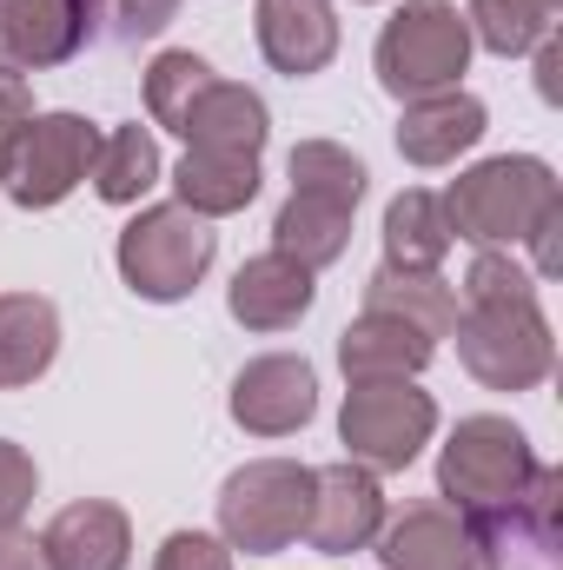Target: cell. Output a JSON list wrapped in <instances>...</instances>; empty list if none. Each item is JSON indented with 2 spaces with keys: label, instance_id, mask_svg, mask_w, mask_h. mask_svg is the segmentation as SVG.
Returning a JSON list of instances; mask_svg holds the SVG:
<instances>
[{
  "label": "cell",
  "instance_id": "obj_1",
  "mask_svg": "<svg viewBox=\"0 0 563 570\" xmlns=\"http://www.w3.org/2000/svg\"><path fill=\"white\" fill-rule=\"evenodd\" d=\"M444 199V219H451V239H471L477 253L484 246H517L551 206H557V173L531 153H504V159H484L471 173L451 179Z\"/></svg>",
  "mask_w": 563,
  "mask_h": 570
},
{
  "label": "cell",
  "instance_id": "obj_2",
  "mask_svg": "<svg viewBox=\"0 0 563 570\" xmlns=\"http://www.w3.org/2000/svg\"><path fill=\"white\" fill-rule=\"evenodd\" d=\"M531 478H537V451H531V438L511 425V419H497V412L457 419L451 444H444V458H437V498H444L451 511H464L471 524L504 518V511L524 498Z\"/></svg>",
  "mask_w": 563,
  "mask_h": 570
},
{
  "label": "cell",
  "instance_id": "obj_3",
  "mask_svg": "<svg viewBox=\"0 0 563 570\" xmlns=\"http://www.w3.org/2000/svg\"><path fill=\"white\" fill-rule=\"evenodd\" d=\"M312 511V464L292 458H253L219 484V538L246 558H279L305 538Z\"/></svg>",
  "mask_w": 563,
  "mask_h": 570
},
{
  "label": "cell",
  "instance_id": "obj_4",
  "mask_svg": "<svg viewBox=\"0 0 563 570\" xmlns=\"http://www.w3.org/2000/svg\"><path fill=\"white\" fill-rule=\"evenodd\" d=\"M457 358L477 385L491 392H531L551 379L557 365V338H551V318L537 312V298H511V305H464L457 325Z\"/></svg>",
  "mask_w": 563,
  "mask_h": 570
},
{
  "label": "cell",
  "instance_id": "obj_5",
  "mask_svg": "<svg viewBox=\"0 0 563 570\" xmlns=\"http://www.w3.org/2000/svg\"><path fill=\"white\" fill-rule=\"evenodd\" d=\"M378 87L392 100H418L457 87V73L471 67V27L451 0H405L385 27H378Z\"/></svg>",
  "mask_w": 563,
  "mask_h": 570
},
{
  "label": "cell",
  "instance_id": "obj_6",
  "mask_svg": "<svg viewBox=\"0 0 563 570\" xmlns=\"http://www.w3.org/2000/svg\"><path fill=\"white\" fill-rule=\"evenodd\" d=\"M213 253H219L213 219H199L192 206L166 199V206H146L140 219L120 233V253L113 259H120V279L134 285L140 298L172 305V298H186L192 285L206 279Z\"/></svg>",
  "mask_w": 563,
  "mask_h": 570
},
{
  "label": "cell",
  "instance_id": "obj_7",
  "mask_svg": "<svg viewBox=\"0 0 563 570\" xmlns=\"http://www.w3.org/2000/svg\"><path fill=\"white\" fill-rule=\"evenodd\" d=\"M431 431H437V405L412 379H365L345 392V412H338V438L365 471H405L431 444Z\"/></svg>",
  "mask_w": 563,
  "mask_h": 570
},
{
  "label": "cell",
  "instance_id": "obj_8",
  "mask_svg": "<svg viewBox=\"0 0 563 570\" xmlns=\"http://www.w3.org/2000/svg\"><path fill=\"white\" fill-rule=\"evenodd\" d=\"M93 153H100V127L80 120V114H33L27 134L7 153V199L27 206V213H47L60 206L87 173H93Z\"/></svg>",
  "mask_w": 563,
  "mask_h": 570
},
{
  "label": "cell",
  "instance_id": "obj_9",
  "mask_svg": "<svg viewBox=\"0 0 563 570\" xmlns=\"http://www.w3.org/2000/svg\"><path fill=\"white\" fill-rule=\"evenodd\" d=\"M385 531V491H378V471L365 464H325L312 471V511H305V544L318 558H352V551H372V538Z\"/></svg>",
  "mask_w": 563,
  "mask_h": 570
},
{
  "label": "cell",
  "instance_id": "obj_10",
  "mask_svg": "<svg viewBox=\"0 0 563 570\" xmlns=\"http://www.w3.org/2000/svg\"><path fill=\"white\" fill-rule=\"evenodd\" d=\"M372 544H378L385 570H491V551H484L477 524L464 511H451V504H412Z\"/></svg>",
  "mask_w": 563,
  "mask_h": 570
},
{
  "label": "cell",
  "instance_id": "obj_11",
  "mask_svg": "<svg viewBox=\"0 0 563 570\" xmlns=\"http://www.w3.org/2000/svg\"><path fill=\"white\" fill-rule=\"evenodd\" d=\"M318 412V372L292 352H266L233 379V425L253 438H292Z\"/></svg>",
  "mask_w": 563,
  "mask_h": 570
},
{
  "label": "cell",
  "instance_id": "obj_12",
  "mask_svg": "<svg viewBox=\"0 0 563 570\" xmlns=\"http://www.w3.org/2000/svg\"><path fill=\"white\" fill-rule=\"evenodd\" d=\"M87 40V0H0V67L40 73L73 60Z\"/></svg>",
  "mask_w": 563,
  "mask_h": 570
},
{
  "label": "cell",
  "instance_id": "obj_13",
  "mask_svg": "<svg viewBox=\"0 0 563 570\" xmlns=\"http://www.w3.org/2000/svg\"><path fill=\"white\" fill-rule=\"evenodd\" d=\"M40 551L53 570H127L134 551V524L120 504L107 498H80L67 511H53V524L40 531Z\"/></svg>",
  "mask_w": 563,
  "mask_h": 570
},
{
  "label": "cell",
  "instance_id": "obj_14",
  "mask_svg": "<svg viewBox=\"0 0 563 570\" xmlns=\"http://www.w3.org/2000/svg\"><path fill=\"white\" fill-rule=\"evenodd\" d=\"M312 298H318V285H312V273H305L298 259L259 253V259H246V266L233 273L226 312H233L246 332H292V325L312 312Z\"/></svg>",
  "mask_w": 563,
  "mask_h": 570
},
{
  "label": "cell",
  "instance_id": "obj_15",
  "mask_svg": "<svg viewBox=\"0 0 563 570\" xmlns=\"http://www.w3.org/2000/svg\"><path fill=\"white\" fill-rule=\"evenodd\" d=\"M484 100L464 94V87H444V94H418L405 100V120H398V153L412 166H451L457 153L484 140Z\"/></svg>",
  "mask_w": 563,
  "mask_h": 570
},
{
  "label": "cell",
  "instance_id": "obj_16",
  "mask_svg": "<svg viewBox=\"0 0 563 570\" xmlns=\"http://www.w3.org/2000/svg\"><path fill=\"white\" fill-rule=\"evenodd\" d=\"M259 53L292 73V80H305V73H325L332 67V53H338V13H332V0H259Z\"/></svg>",
  "mask_w": 563,
  "mask_h": 570
},
{
  "label": "cell",
  "instance_id": "obj_17",
  "mask_svg": "<svg viewBox=\"0 0 563 570\" xmlns=\"http://www.w3.org/2000/svg\"><path fill=\"white\" fill-rule=\"evenodd\" d=\"M431 352H437V338H424L418 325H405L392 312H358L338 332V365H345L352 385H365V379H418L431 365Z\"/></svg>",
  "mask_w": 563,
  "mask_h": 570
},
{
  "label": "cell",
  "instance_id": "obj_18",
  "mask_svg": "<svg viewBox=\"0 0 563 570\" xmlns=\"http://www.w3.org/2000/svg\"><path fill=\"white\" fill-rule=\"evenodd\" d=\"M60 352V312L40 292H0V392H27Z\"/></svg>",
  "mask_w": 563,
  "mask_h": 570
},
{
  "label": "cell",
  "instance_id": "obj_19",
  "mask_svg": "<svg viewBox=\"0 0 563 570\" xmlns=\"http://www.w3.org/2000/svg\"><path fill=\"white\" fill-rule=\"evenodd\" d=\"M172 186H179V206H192L199 219L246 213L259 199V153H206V146H186V159L172 166Z\"/></svg>",
  "mask_w": 563,
  "mask_h": 570
},
{
  "label": "cell",
  "instance_id": "obj_20",
  "mask_svg": "<svg viewBox=\"0 0 563 570\" xmlns=\"http://www.w3.org/2000/svg\"><path fill=\"white\" fill-rule=\"evenodd\" d=\"M266 134H273V114H266V100H259L253 87H239V80H213V87L199 94V107L186 114V127H179V140L206 146V153H259Z\"/></svg>",
  "mask_w": 563,
  "mask_h": 570
},
{
  "label": "cell",
  "instance_id": "obj_21",
  "mask_svg": "<svg viewBox=\"0 0 563 570\" xmlns=\"http://www.w3.org/2000/svg\"><path fill=\"white\" fill-rule=\"evenodd\" d=\"M365 312H392L405 325H418L424 338H451L457 325V285L444 273H405V266H378L365 279Z\"/></svg>",
  "mask_w": 563,
  "mask_h": 570
},
{
  "label": "cell",
  "instance_id": "obj_22",
  "mask_svg": "<svg viewBox=\"0 0 563 570\" xmlns=\"http://www.w3.org/2000/svg\"><path fill=\"white\" fill-rule=\"evenodd\" d=\"M345 246H352V213H345V206H332V199L292 193V199L279 206V219H273V253L298 259L305 273H318V266L345 259Z\"/></svg>",
  "mask_w": 563,
  "mask_h": 570
},
{
  "label": "cell",
  "instance_id": "obj_23",
  "mask_svg": "<svg viewBox=\"0 0 563 570\" xmlns=\"http://www.w3.org/2000/svg\"><path fill=\"white\" fill-rule=\"evenodd\" d=\"M451 253V219H444V199L437 193H398L385 206V266H405V273H437Z\"/></svg>",
  "mask_w": 563,
  "mask_h": 570
},
{
  "label": "cell",
  "instance_id": "obj_24",
  "mask_svg": "<svg viewBox=\"0 0 563 570\" xmlns=\"http://www.w3.org/2000/svg\"><path fill=\"white\" fill-rule=\"evenodd\" d=\"M93 193L107 199V206H134L146 199L152 186H159V140L146 134V127H113V134H100V153H93Z\"/></svg>",
  "mask_w": 563,
  "mask_h": 570
},
{
  "label": "cell",
  "instance_id": "obj_25",
  "mask_svg": "<svg viewBox=\"0 0 563 570\" xmlns=\"http://www.w3.org/2000/svg\"><path fill=\"white\" fill-rule=\"evenodd\" d=\"M563 0H471L464 7V27H471V47H491V53H531L537 40L557 33Z\"/></svg>",
  "mask_w": 563,
  "mask_h": 570
},
{
  "label": "cell",
  "instance_id": "obj_26",
  "mask_svg": "<svg viewBox=\"0 0 563 570\" xmlns=\"http://www.w3.org/2000/svg\"><path fill=\"white\" fill-rule=\"evenodd\" d=\"M365 179L372 173H365V159L352 146H338V140H298L292 146V193H312V199H332V206L358 213Z\"/></svg>",
  "mask_w": 563,
  "mask_h": 570
},
{
  "label": "cell",
  "instance_id": "obj_27",
  "mask_svg": "<svg viewBox=\"0 0 563 570\" xmlns=\"http://www.w3.org/2000/svg\"><path fill=\"white\" fill-rule=\"evenodd\" d=\"M213 80H219V73H213L199 53L172 47V53H159V60L146 67V114H152L166 134H179V127H186V114L199 107V94H206Z\"/></svg>",
  "mask_w": 563,
  "mask_h": 570
},
{
  "label": "cell",
  "instance_id": "obj_28",
  "mask_svg": "<svg viewBox=\"0 0 563 570\" xmlns=\"http://www.w3.org/2000/svg\"><path fill=\"white\" fill-rule=\"evenodd\" d=\"M511 298H537V273L517 266L504 246H484L457 285V305H511Z\"/></svg>",
  "mask_w": 563,
  "mask_h": 570
},
{
  "label": "cell",
  "instance_id": "obj_29",
  "mask_svg": "<svg viewBox=\"0 0 563 570\" xmlns=\"http://www.w3.org/2000/svg\"><path fill=\"white\" fill-rule=\"evenodd\" d=\"M179 13V0H87V27L113 47H134V40H152L166 33Z\"/></svg>",
  "mask_w": 563,
  "mask_h": 570
},
{
  "label": "cell",
  "instance_id": "obj_30",
  "mask_svg": "<svg viewBox=\"0 0 563 570\" xmlns=\"http://www.w3.org/2000/svg\"><path fill=\"white\" fill-rule=\"evenodd\" d=\"M33 491H40V471H33V458H27L13 438H0V531H20V518H27Z\"/></svg>",
  "mask_w": 563,
  "mask_h": 570
},
{
  "label": "cell",
  "instance_id": "obj_31",
  "mask_svg": "<svg viewBox=\"0 0 563 570\" xmlns=\"http://www.w3.org/2000/svg\"><path fill=\"white\" fill-rule=\"evenodd\" d=\"M152 570H233V551H226V538H206V531H172V538L159 544Z\"/></svg>",
  "mask_w": 563,
  "mask_h": 570
},
{
  "label": "cell",
  "instance_id": "obj_32",
  "mask_svg": "<svg viewBox=\"0 0 563 570\" xmlns=\"http://www.w3.org/2000/svg\"><path fill=\"white\" fill-rule=\"evenodd\" d=\"M27 120H33V94H27V80H20V73H7V67H0V173H7L13 140L27 134Z\"/></svg>",
  "mask_w": 563,
  "mask_h": 570
},
{
  "label": "cell",
  "instance_id": "obj_33",
  "mask_svg": "<svg viewBox=\"0 0 563 570\" xmlns=\"http://www.w3.org/2000/svg\"><path fill=\"white\" fill-rule=\"evenodd\" d=\"M524 239H531V273H544V279H551V273L563 266V199L537 219V226H531V233H524Z\"/></svg>",
  "mask_w": 563,
  "mask_h": 570
},
{
  "label": "cell",
  "instance_id": "obj_34",
  "mask_svg": "<svg viewBox=\"0 0 563 570\" xmlns=\"http://www.w3.org/2000/svg\"><path fill=\"white\" fill-rule=\"evenodd\" d=\"M0 570H53V564H47L40 538H27V531H0Z\"/></svg>",
  "mask_w": 563,
  "mask_h": 570
},
{
  "label": "cell",
  "instance_id": "obj_35",
  "mask_svg": "<svg viewBox=\"0 0 563 570\" xmlns=\"http://www.w3.org/2000/svg\"><path fill=\"white\" fill-rule=\"evenodd\" d=\"M531 53H537V94L557 107V100H563V80H557V73H563V47H557V33H551V40H537Z\"/></svg>",
  "mask_w": 563,
  "mask_h": 570
}]
</instances>
